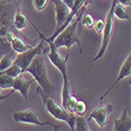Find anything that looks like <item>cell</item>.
I'll use <instances>...</instances> for the list:
<instances>
[{
	"mask_svg": "<svg viewBox=\"0 0 131 131\" xmlns=\"http://www.w3.org/2000/svg\"><path fill=\"white\" fill-rule=\"evenodd\" d=\"M87 5L88 4H85L81 10L79 12V14L77 15L74 20H72L70 24L67 25L65 27L60 34L53 39V43L58 48L59 47H62V46H65L67 48V51H70V47L73 45V44H77L79 46V49H80V52L82 53V47H81V41H80V38H79V34H78V27H79V24L82 21V17H83V13L84 10L86 9Z\"/></svg>",
	"mask_w": 131,
	"mask_h": 131,
	"instance_id": "obj_1",
	"label": "cell"
},
{
	"mask_svg": "<svg viewBox=\"0 0 131 131\" xmlns=\"http://www.w3.org/2000/svg\"><path fill=\"white\" fill-rule=\"evenodd\" d=\"M36 91L41 96L42 103L45 107L46 112H48L56 119H59V121H62V122H65L66 124H68L71 131H75V114L70 113L63 106L59 105L51 96L47 95L43 91L40 86H38L36 88Z\"/></svg>",
	"mask_w": 131,
	"mask_h": 131,
	"instance_id": "obj_2",
	"label": "cell"
},
{
	"mask_svg": "<svg viewBox=\"0 0 131 131\" xmlns=\"http://www.w3.org/2000/svg\"><path fill=\"white\" fill-rule=\"evenodd\" d=\"M25 72H28L32 75V78L36 80V82L39 84V86L42 88V90L44 91L47 95L51 96L54 93V90L57 89L56 86H53L47 77V68L45 65V61L42 54L37 56L34 61L30 63V65L27 67Z\"/></svg>",
	"mask_w": 131,
	"mask_h": 131,
	"instance_id": "obj_3",
	"label": "cell"
},
{
	"mask_svg": "<svg viewBox=\"0 0 131 131\" xmlns=\"http://www.w3.org/2000/svg\"><path fill=\"white\" fill-rule=\"evenodd\" d=\"M30 22H31V21H30ZM31 24L34 25V23H32V22H31ZM34 27H35V29L38 31L40 39H43L45 42H47V44H48V46H49V52L47 53V58H48L49 61L52 63L53 66H56V67L58 68V70L61 72L62 77H63V81H69L68 74H67V67H66L67 60H68V57H69V51H67L66 57L63 58V56L60 53L58 47L54 45L53 41L48 40L47 37H45V36L43 35L42 32L36 27V25H34Z\"/></svg>",
	"mask_w": 131,
	"mask_h": 131,
	"instance_id": "obj_4",
	"label": "cell"
},
{
	"mask_svg": "<svg viewBox=\"0 0 131 131\" xmlns=\"http://www.w3.org/2000/svg\"><path fill=\"white\" fill-rule=\"evenodd\" d=\"M20 7V0H0V25L14 31L17 35L24 37L14 26V17Z\"/></svg>",
	"mask_w": 131,
	"mask_h": 131,
	"instance_id": "obj_5",
	"label": "cell"
},
{
	"mask_svg": "<svg viewBox=\"0 0 131 131\" xmlns=\"http://www.w3.org/2000/svg\"><path fill=\"white\" fill-rule=\"evenodd\" d=\"M117 3V0H112L111 6L109 8V12L105 18V27L103 30V38H102V44L100 47V50L97 51V54L91 60V62H95L97 60H100L109 45V42L111 40L112 32H113V24H114V7Z\"/></svg>",
	"mask_w": 131,
	"mask_h": 131,
	"instance_id": "obj_6",
	"label": "cell"
},
{
	"mask_svg": "<svg viewBox=\"0 0 131 131\" xmlns=\"http://www.w3.org/2000/svg\"><path fill=\"white\" fill-rule=\"evenodd\" d=\"M40 43L36 46V47H32V48H29L27 50H25L24 52H21V53H18L17 57L15 58L14 60V63L16 65L22 69L23 72H25V70L27 69V67L30 65V63L34 61V59L41 54L44 50V47H43V44H44V40L43 39H40L39 41Z\"/></svg>",
	"mask_w": 131,
	"mask_h": 131,
	"instance_id": "obj_7",
	"label": "cell"
},
{
	"mask_svg": "<svg viewBox=\"0 0 131 131\" xmlns=\"http://www.w3.org/2000/svg\"><path fill=\"white\" fill-rule=\"evenodd\" d=\"M13 118H14V121L16 123L34 124V125H37V126H46V125H49V126H52V127L54 126L52 123H49V122H41L39 119V117H38L37 111L34 108H28V109H26V110L14 112Z\"/></svg>",
	"mask_w": 131,
	"mask_h": 131,
	"instance_id": "obj_8",
	"label": "cell"
},
{
	"mask_svg": "<svg viewBox=\"0 0 131 131\" xmlns=\"http://www.w3.org/2000/svg\"><path fill=\"white\" fill-rule=\"evenodd\" d=\"M113 109L114 108L112 104H109V103L105 105L100 104L93 109V111L90 113L89 117L87 118V122H90L91 119H94L95 123L101 128H103L108 123L109 115L113 112Z\"/></svg>",
	"mask_w": 131,
	"mask_h": 131,
	"instance_id": "obj_9",
	"label": "cell"
},
{
	"mask_svg": "<svg viewBox=\"0 0 131 131\" xmlns=\"http://www.w3.org/2000/svg\"><path fill=\"white\" fill-rule=\"evenodd\" d=\"M51 2L54 4V13H56V22H57L56 30H58L66 22L67 18L69 17L71 8L65 2H63L62 0H51Z\"/></svg>",
	"mask_w": 131,
	"mask_h": 131,
	"instance_id": "obj_10",
	"label": "cell"
},
{
	"mask_svg": "<svg viewBox=\"0 0 131 131\" xmlns=\"http://www.w3.org/2000/svg\"><path fill=\"white\" fill-rule=\"evenodd\" d=\"M6 39H7V41L9 42L12 49H13L15 52H17V53L24 52L25 50L34 47V45H32L31 43L25 42V41L22 39V37L19 36V35H17L16 32H14V31H9L8 34H7V36H6Z\"/></svg>",
	"mask_w": 131,
	"mask_h": 131,
	"instance_id": "obj_11",
	"label": "cell"
},
{
	"mask_svg": "<svg viewBox=\"0 0 131 131\" xmlns=\"http://www.w3.org/2000/svg\"><path fill=\"white\" fill-rule=\"evenodd\" d=\"M129 75H131V52L128 54V57H127V59L124 61V63L122 64V66H121V69H119V72H118V75H117V78H116V80L113 82V84L110 86V88H109L106 92H104L102 95H101V97H100V100H99V103L100 104H102V101H103V99L104 97L110 92L113 88H114V86L119 82V81H122L123 79H125V78H128Z\"/></svg>",
	"mask_w": 131,
	"mask_h": 131,
	"instance_id": "obj_12",
	"label": "cell"
},
{
	"mask_svg": "<svg viewBox=\"0 0 131 131\" xmlns=\"http://www.w3.org/2000/svg\"><path fill=\"white\" fill-rule=\"evenodd\" d=\"M36 80L32 79V80H25V78L23 77V73L19 74L17 78L14 79V83H13V89L16 91H19L24 97V100L27 101L28 97H27V93H28V88L30 87V85L32 83H35Z\"/></svg>",
	"mask_w": 131,
	"mask_h": 131,
	"instance_id": "obj_13",
	"label": "cell"
},
{
	"mask_svg": "<svg viewBox=\"0 0 131 131\" xmlns=\"http://www.w3.org/2000/svg\"><path fill=\"white\" fill-rule=\"evenodd\" d=\"M128 109L126 107L121 116L114 118V127L113 131H130L131 130V116L128 115Z\"/></svg>",
	"mask_w": 131,
	"mask_h": 131,
	"instance_id": "obj_14",
	"label": "cell"
},
{
	"mask_svg": "<svg viewBox=\"0 0 131 131\" xmlns=\"http://www.w3.org/2000/svg\"><path fill=\"white\" fill-rule=\"evenodd\" d=\"M27 23H28L27 17L22 13V10H21V8L19 7L17 9L16 14H15V17H14V26H15V28L18 31H20V30H22L26 27Z\"/></svg>",
	"mask_w": 131,
	"mask_h": 131,
	"instance_id": "obj_15",
	"label": "cell"
},
{
	"mask_svg": "<svg viewBox=\"0 0 131 131\" xmlns=\"http://www.w3.org/2000/svg\"><path fill=\"white\" fill-rule=\"evenodd\" d=\"M13 52H6L5 54H3L2 58L0 59V71H4L5 69L9 68L14 63V59H13Z\"/></svg>",
	"mask_w": 131,
	"mask_h": 131,
	"instance_id": "obj_16",
	"label": "cell"
},
{
	"mask_svg": "<svg viewBox=\"0 0 131 131\" xmlns=\"http://www.w3.org/2000/svg\"><path fill=\"white\" fill-rule=\"evenodd\" d=\"M114 16L116 18H118L119 20H127V21H130V17H129V14L127 12L126 7L121 4V3H116L115 7H114Z\"/></svg>",
	"mask_w": 131,
	"mask_h": 131,
	"instance_id": "obj_17",
	"label": "cell"
},
{
	"mask_svg": "<svg viewBox=\"0 0 131 131\" xmlns=\"http://www.w3.org/2000/svg\"><path fill=\"white\" fill-rule=\"evenodd\" d=\"M75 131H91L88 126L87 118L75 115Z\"/></svg>",
	"mask_w": 131,
	"mask_h": 131,
	"instance_id": "obj_18",
	"label": "cell"
},
{
	"mask_svg": "<svg viewBox=\"0 0 131 131\" xmlns=\"http://www.w3.org/2000/svg\"><path fill=\"white\" fill-rule=\"evenodd\" d=\"M87 112V104L84 100H78L73 107V114L84 116V114Z\"/></svg>",
	"mask_w": 131,
	"mask_h": 131,
	"instance_id": "obj_19",
	"label": "cell"
},
{
	"mask_svg": "<svg viewBox=\"0 0 131 131\" xmlns=\"http://www.w3.org/2000/svg\"><path fill=\"white\" fill-rule=\"evenodd\" d=\"M0 73H2V74H6V75H8V77L15 79V78H17V77H18L19 74L24 73V72L22 71V69H21V68L18 66V65H16L15 63H13V65H12V66H10L9 68L5 69L4 71H0Z\"/></svg>",
	"mask_w": 131,
	"mask_h": 131,
	"instance_id": "obj_20",
	"label": "cell"
},
{
	"mask_svg": "<svg viewBox=\"0 0 131 131\" xmlns=\"http://www.w3.org/2000/svg\"><path fill=\"white\" fill-rule=\"evenodd\" d=\"M13 83L14 79L8 77L6 74L0 73V88L6 89V88H13Z\"/></svg>",
	"mask_w": 131,
	"mask_h": 131,
	"instance_id": "obj_21",
	"label": "cell"
},
{
	"mask_svg": "<svg viewBox=\"0 0 131 131\" xmlns=\"http://www.w3.org/2000/svg\"><path fill=\"white\" fill-rule=\"evenodd\" d=\"M82 25L87 28H92L94 25V19L90 14H85L82 17Z\"/></svg>",
	"mask_w": 131,
	"mask_h": 131,
	"instance_id": "obj_22",
	"label": "cell"
},
{
	"mask_svg": "<svg viewBox=\"0 0 131 131\" xmlns=\"http://www.w3.org/2000/svg\"><path fill=\"white\" fill-rule=\"evenodd\" d=\"M105 27V19L104 18H100L94 21V25L93 28L95 29V31L97 34H103V30Z\"/></svg>",
	"mask_w": 131,
	"mask_h": 131,
	"instance_id": "obj_23",
	"label": "cell"
},
{
	"mask_svg": "<svg viewBox=\"0 0 131 131\" xmlns=\"http://www.w3.org/2000/svg\"><path fill=\"white\" fill-rule=\"evenodd\" d=\"M47 1L48 0H32V4H34V6L37 10L41 12V10H43L45 8Z\"/></svg>",
	"mask_w": 131,
	"mask_h": 131,
	"instance_id": "obj_24",
	"label": "cell"
},
{
	"mask_svg": "<svg viewBox=\"0 0 131 131\" xmlns=\"http://www.w3.org/2000/svg\"><path fill=\"white\" fill-rule=\"evenodd\" d=\"M1 90H2V89L0 88V101H2V100H5V99H7L8 96H10V95H12V94L15 92V90H14V89H12V91H10V92H8L7 94H5V95H2V94H1Z\"/></svg>",
	"mask_w": 131,
	"mask_h": 131,
	"instance_id": "obj_25",
	"label": "cell"
},
{
	"mask_svg": "<svg viewBox=\"0 0 131 131\" xmlns=\"http://www.w3.org/2000/svg\"><path fill=\"white\" fill-rule=\"evenodd\" d=\"M117 2L121 3V4H123L124 6H129V5H131V0H117Z\"/></svg>",
	"mask_w": 131,
	"mask_h": 131,
	"instance_id": "obj_26",
	"label": "cell"
},
{
	"mask_svg": "<svg viewBox=\"0 0 131 131\" xmlns=\"http://www.w3.org/2000/svg\"><path fill=\"white\" fill-rule=\"evenodd\" d=\"M62 1L63 2H65V3H66L70 8L73 6V4H74V1H75V0H62Z\"/></svg>",
	"mask_w": 131,
	"mask_h": 131,
	"instance_id": "obj_27",
	"label": "cell"
},
{
	"mask_svg": "<svg viewBox=\"0 0 131 131\" xmlns=\"http://www.w3.org/2000/svg\"><path fill=\"white\" fill-rule=\"evenodd\" d=\"M60 127H61V125H54L53 126V131H58L60 129Z\"/></svg>",
	"mask_w": 131,
	"mask_h": 131,
	"instance_id": "obj_28",
	"label": "cell"
},
{
	"mask_svg": "<svg viewBox=\"0 0 131 131\" xmlns=\"http://www.w3.org/2000/svg\"><path fill=\"white\" fill-rule=\"evenodd\" d=\"M129 85L131 86V80H129Z\"/></svg>",
	"mask_w": 131,
	"mask_h": 131,
	"instance_id": "obj_29",
	"label": "cell"
},
{
	"mask_svg": "<svg viewBox=\"0 0 131 131\" xmlns=\"http://www.w3.org/2000/svg\"><path fill=\"white\" fill-rule=\"evenodd\" d=\"M130 80H131V79H130Z\"/></svg>",
	"mask_w": 131,
	"mask_h": 131,
	"instance_id": "obj_30",
	"label": "cell"
}]
</instances>
